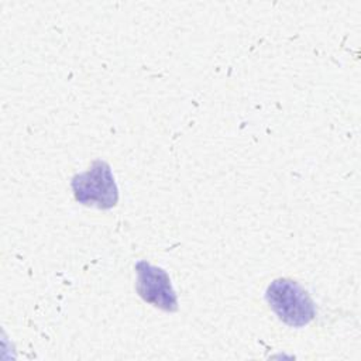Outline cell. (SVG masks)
I'll use <instances>...</instances> for the list:
<instances>
[{"mask_svg": "<svg viewBox=\"0 0 361 361\" xmlns=\"http://www.w3.org/2000/svg\"><path fill=\"white\" fill-rule=\"evenodd\" d=\"M265 300L278 319L290 327H302L316 316L309 293L292 279H274L267 288Z\"/></svg>", "mask_w": 361, "mask_h": 361, "instance_id": "cell-1", "label": "cell"}, {"mask_svg": "<svg viewBox=\"0 0 361 361\" xmlns=\"http://www.w3.org/2000/svg\"><path fill=\"white\" fill-rule=\"evenodd\" d=\"M71 186L76 202L80 204L97 209H111L117 204L118 188L106 161H93L86 172L72 178Z\"/></svg>", "mask_w": 361, "mask_h": 361, "instance_id": "cell-2", "label": "cell"}, {"mask_svg": "<svg viewBox=\"0 0 361 361\" xmlns=\"http://www.w3.org/2000/svg\"><path fill=\"white\" fill-rule=\"evenodd\" d=\"M135 271V289L144 302L165 312L178 310V298L172 288L171 278L162 268L154 267L147 261H138Z\"/></svg>", "mask_w": 361, "mask_h": 361, "instance_id": "cell-3", "label": "cell"}]
</instances>
